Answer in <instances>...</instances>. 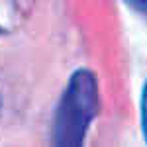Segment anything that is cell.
<instances>
[{"instance_id":"6da1fadb","label":"cell","mask_w":147,"mask_h":147,"mask_svg":"<svg viewBox=\"0 0 147 147\" xmlns=\"http://www.w3.org/2000/svg\"><path fill=\"white\" fill-rule=\"evenodd\" d=\"M98 112V82L88 69H79L69 79V84L55 110L53 143L82 145L88 125Z\"/></svg>"},{"instance_id":"7a4b0ae2","label":"cell","mask_w":147,"mask_h":147,"mask_svg":"<svg viewBox=\"0 0 147 147\" xmlns=\"http://www.w3.org/2000/svg\"><path fill=\"white\" fill-rule=\"evenodd\" d=\"M141 125H143V136L147 141V82L141 92Z\"/></svg>"},{"instance_id":"3957f363","label":"cell","mask_w":147,"mask_h":147,"mask_svg":"<svg viewBox=\"0 0 147 147\" xmlns=\"http://www.w3.org/2000/svg\"><path fill=\"white\" fill-rule=\"evenodd\" d=\"M131 6H136V8H139V10H145L147 12V0H127Z\"/></svg>"},{"instance_id":"277c9868","label":"cell","mask_w":147,"mask_h":147,"mask_svg":"<svg viewBox=\"0 0 147 147\" xmlns=\"http://www.w3.org/2000/svg\"><path fill=\"white\" fill-rule=\"evenodd\" d=\"M0 34H2V28H0Z\"/></svg>"}]
</instances>
